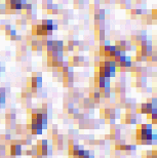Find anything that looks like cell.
<instances>
[{
  "label": "cell",
  "mask_w": 157,
  "mask_h": 158,
  "mask_svg": "<svg viewBox=\"0 0 157 158\" xmlns=\"http://www.w3.org/2000/svg\"><path fill=\"white\" fill-rule=\"evenodd\" d=\"M15 116L16 115H15L14 112H10V111L7 110V112L5 113V117H4V118L5 119H10V120H15V118H16Z\"/></svg>",
  "instance_id": "obj_1"
},
{
  "label": "cell",
  "mask_w": 157,
  "mask_h": 158,
  "mask_svg": "<svg viewBox=\"0 0 157 158\" xmlns=\"http://www.w3.org/2000/svg\"><path fill=\"white\" fill-rule=\"evenodd\" d=\"M152 156V150H145L142 152V158H151Z\"/></svg>",
  "instance_id": "obj_2"
},
{
  "label": "cell",
  "mask_w": 157,
  "mask_h": 158,
  "mask_svg": "<svg viewBox=\"0 0 157 158\" xmlns=\"http://www.w3.org/2000/svg\"><path fill=\"white\" fill-rule=\"evenodd\" d=\"M99 16H100V21L106 20V9H101L99 10Z\"/></svg>",
  "instance_id": "obj_3"
},
{
  "label": "cell",
  "mask_w": 157,
  "mask_h": 158,
  "mask_svg": "<svg viewBox=\"0 0 157 158\" xmlns=\"http://www.w3.org/2000/svg\"><path fill=\"white\" fill-rule=\"evenodd\" d=\"M147 111H148L147 104L146 103H142L141 104V114H147Z\"/></svg>",
  "instance_id": "obj_4"
},
{
  "label": "cell",
  "mask_w": 157,
  "mask_h": 158,
  "mask_svg": "<svg viewBox=\"0 0 157 158\" xmlns=\"http://www.w3.org/2000/svg\"><path fill=\"white\" fill-rule=\"evenodd\" d=\"M95 145L105 146V145H106V140H95Z\"/></svg>",
  "instance_id": "obj_5"
},
{
  "label": "cell",
  "mask_w": 157,
  "mask_h": 158,
  "mask_svg": "<svg viewBox=\"0 0 157 158\" xmlns=\"http://www.w3.org/2000/svg\"><path fill=\"white\" fill-rule=\"evenodd\" d=\"M47 14H48L57 15V14H59V9H49V10H47Z\"/></svg>",
  "instance_id": "obj_6"
},
{
  "label": "cell",
  "mask_w": 157,
  "mask_h": 158,
  "mask_svg": "<svg viewBox=\"0 0 157 158\" xmlns=\"http://www.w3.org/2000/svg\"><path fill=\"white\" fill-rule=\"evenodd\" d=\"M115 120H116V119H107V120H106V122H105V124L113 125V124H115Z\"/></svg>",
  "instance_id": "obj_7"
},
{
  "label": "cell",
  "mask_w": 157,
  "mask_h": 158,
  "mask_svg": "<svg viewBox=\"0 0 157 158\" xmlns=\"http://www.w3.org/2000/svg\"><path fill=\"white\" fill-rule=\"evenodd\" d=\"M47 0H42V9L43 10H46V8H47Z\"/></svg>",
  "instance_id": "obj_8"
},
{
  "label": "cell",
  "mask_w": 157,
  "mask_h": 158,
  "mask_svg": "<svg viewBox=\"0 0 157 158\" xmlns=\"http://www.w3.org/2000/svg\"><path fill=\"white\" fill-rule=\"evenodd\" d=\"M27 88H31V77L27 78Z\"/></svg>",
  "instance_id": "obj_9"
},
{
  "label": "cell",
  "mask_w": 157,
  "mask_h": 158,
  "mask_svg": "<svg viewBox=\"0 0 157 158\" xmlns=\"http://www.w3.org/2000/svg\"><path fill=\"white\" fill-rule=\"evenodd\" d=\"M15 10H22V3L21 2H19V3H16L15 4Z\"/></svg>",
  "instance_id": "obj_10"
},
{
  "label": "cell",
  "mask_w": 157,
  "mask_h": 158,
  "mask_svg": "<svg viewBox=\"0 0 157 158\" xmlns=\"http://www.w3.org/2000/svg\"><path fill=\"white\" fill-rule=\"evenodd\" d=\"M136 150H137V145L136 144H130V151L136 152Z\"/></svg>",
  "instance_id": "obj_11"
},
{
  "label": "cell",
  "mask_w": 157,
  "mask_h": 158,
  "mask_svg": "<svg viewBox=\"0 0 157 158\" xmlns=\"http://www.w3.org/2000/svg\"><path fill=\"white\" fill-rule=\"evenodd\" d=\"M79 44H80L79 40H73V46H74V47H78Z\"/></svg>",
  "instance_id": "obj_12"
},
{
  "label": "cell",
  "mask_w": 157,
  "mask_h": 158,
  "mask_svg": "<svg viewBox=\"0 0 157 158\" xmlns=\"http://www.w3.org/2000/svg\"><path fill=\"white\" fill-rule=\"evenodd\" d=\"M57 29H59V25H57V23H54V24H52V31H57Z\"/></svg>",
  "instance_id": "obj_13"
},
{
  "label": "cell",
  "mask_w": 157,
  "mask_h": 158,
  "mask_svg": "<svg viewBox=\"0 0 157 158\" xmlns=\"http://www.w3.org/2000/svg\"><path fill=\"white\" fill-rule=\"evenodd\" d=\"M22 40H23V37H22V35H17L16 34V37H15V41H22Z\"/></svg>",
  "instance_id": "obj_14"
},
{
  "label": "cell",
  "mask_w": 157,
  "mask_h": 158,
  "mask_svg": "<svg viewBox=\"0 0 157 158\" xmlns=\"http://www.w3.org/2000/svg\"><path fill=\"white\" fill-rule=\"evenodd\" d=\"M129 10H130V11H129L130 15H136V9H135V8H130Z\"/></svg>",
  "instance_id": "obj_15"
},
{
  "label": "cell",
  "mask_w": 157,
  "mask_h": 158,
  "mask_svg": "<svg viewBox=\"0 0 157 158\" xmlns=\"http://www.w3.org/2000/svg\"><path fill=\"white\" fill-rule=\"evenodd\" d=\"M141 14H142V9H140V8L136 9V15H141Z\"/></svg>",
  "instance_id": "obj_16"
},
{
  "label": "cell",
  "mask_w": 157,
  "mask_h": 158,
  "mask_svg": "<svg viewBox=\"0 0 157 158\" xmlns=\"http://www.w3.org/2000/svg\"><path fill=\"white\" fill-rule=\"evenodd\" d=\"M40 24L46 26V25H47V19H43V20L41 21V23H40Z\"/></svg>",
  "instance_id": "obj_17"
},
{
  "label": "cell",
  "mask_w": 157,
  "mask_h": 158,
  "mask_svg": "<svg viewBox=\"0 0 157 158\" xmlns=\"http://www.w3.org/2000/svg\"><path fill=\"white\" fill-rule=\"evenodd\" d=\"M57 81H59V82H63V76H62V74H60L59 76H57Z\"/></svg>",
  "instance_id": "obj_18"
},
{
  "label": "cell",
  "mask_w": 157,
  "mask_h": 158,
  "mask_svg": "<svg viewBox=\"0 0 157 158\" xmlns=\"http://www.w3.org/2000/svg\"><path fill=\"white\" fill-rule=\"evenodd\" d=\"M0 30H1V31L5 30V24H0Z\"/></svg>",
  "instance_id": "obj_19"
},
{
  "label": "cell",
  "mask_w": 157,
  "mask_h": 158,
  "mask_svg": "<svg viewBox=\"0 0 157 158\" xmlns=\"http://www.w3.org/2000/svg\"><path fill=\"white\" fill-rule=\"evenodd\" d=\"M130 17L132 20H136V17H137V15H130Z\"/></svg>",
  "instance_id": "obj_20"
},
{
  "label": "cell",
  "mask_w": 157,
  "mask_h": 158,
  "mask_svg": "<svg viewBox=\"0 0 157 158\" xmlns=\"http://www.w3.org/2000/svg\"><path fill=\"white\" fill-rule=\"evenodd\" d=\"M27 71H32V69H31L30 67H29V68H27Z\"/></svg>",
  "instance_id": "obj_21"
},
{
  "label": "cell",
  "mask_w": 157,
  "mask_h": 158,
  "mask_svg": "<svg viewBox=\"0 0 157 158\" xmlns=\"http://www.w3.org/2000/svg\"><path fill=\"white\" fill-rule=\"evenodd\" d=\"M0 75H1V71H0Z\"/></svg>",
  "instance_id": "obj_22"
},
{
  "label": "cell",
  "mask_w": 157,
  "mask_h": 158,
  "mask_svg": "<svg viewBox=\"0 0 157 158\" xmlns=\"http://www.w3.org/2000/svg\"><path fill=\"white\" fill-rule=\"evenodd\" d=\"M0 66H1V64H0Z\"/></svg>",
  "instance_id": "obj_23"
}]
</instances>
